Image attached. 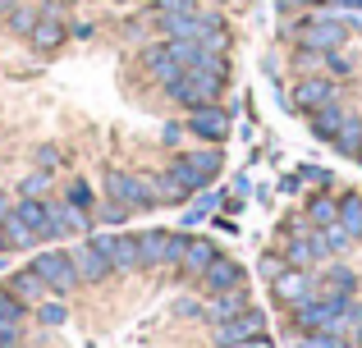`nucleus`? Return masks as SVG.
I'll use <instances>...</instances> for the list:
<instances>
[{"instance_id":"obj_1","label":"nucleus","mask_w":362,"mask_h":348,"mask_svg":"<svg viewBox=\"0 0 362 348\" xmlns=\"http://www.w3.org/2000/svg\"><path fill=\"white\" fill-rule=\"evenodd\" d=\"M293 321H298V330H349V298H308V303H298V312H293Z\"/></svg>"},{"instance_id":"obj_2","label":"nucleus","mask_w":362,"mask_h":348,"mask_svg":"<svg viewBox=\"0 0 362 348\" xmlns=\"http://www.w3.org/2000/svg\"><path fill=\"white\" fill-rule=\"evenodd\" d=\"M33 270L42 275V284L51 289V294H74V289L83 284V280H78V266H74V252H64V248H46V252H37Z\"/></svg>"},{"instance_id":"obj_3","label":"nucleus","mask_w":362,"mask_h":348,"mask_svg":"<svg viewBox=\"0 0 362 348\" xmlns=\"http://www.w3.org/2000/svg\"><path fill=\"white\" fill-rule=\"evenodd\" d=\"M293 37H298L303 51H312V55H317V51H321V55H330V51H339V46L349 42V23H344L339 14H321V18H308V23H303Z\"/></svg>"},{"instance_id":"obj_4","label":"nucleus","mask_w":362,"mask_h":348,"mask_svg":"<svg viewBox=\"0 0 362 348\" xmlns=\"http://www.w3.org/2000/svg\"><path fill=\"white\" fill-rule=\"evenodd\" d=\"M221 83H225V78H216V73H206V69H184L165 92L179 101V106L197 110V106H211V101L221 97Z\"/></svg>"},{"instance_id":"obj_5","label":"nucleus","mask_w":362,"mask_h":348,"mask_svg":"<svg viewBox=\"0 0 362 348\" xmlns=\"http://www.w3.org/2000/svg\"><path fill=\"white\" fill-rule=\"evenodd\" d=\"M101 184H106V197H110V202L129 206V211H147V206H156L151 184H147V179H138V174H129V170H106Z\"/></svg>"},{"instance_id":"obj_6","label":"nucleus","mask_w":362,"mask_h":348,"mask_svg":"<svg viewBox=\"0 0 362 348\" xmlns=\"http://www.w3.org/2000/svg\"><path fill=\"white\" fill-rule=\"evenodd\" d=\"M221 152H193V156H175V165H170V174L179 179V184L188 188V193H197V188H206L216 174H221Z\"/></svg>"},{"instance_id":"obj_7","label":"nucleus","mask_w":362,"mask_h":348,"mask_svg":"<svg viewBox=\"0 0 362 348\" xmlns=\"http://www.w3.org/2000/svg\"><path fill=\"white\" fill-rule=\"evenodd\" d=\"M101 252L110 257V266H115V275H133V270H142V248H138V234H97Z\"/></svg>"},{"instance_id":"obj_8","label":"nucleus","mask_w":362,"mask_h":348,"mask_svg":"<svg viewBox=\"0 0 362 348\" xmlns=\"http://www.w3.org/2000/svg\"><path fill=\"white\" fill-rule=\"evenodd\" d=\"M64 37H69V23L60 18V9H55V5H46L42 18H37V28L28 32V46H33L37 55H55L64 46Z\"/></svg>"},{"instance_id":"obj_9","label":"nucleus","mask_w":362,"mask_h":348,"mask_svg":"<svg viewBox=\"0 0 362 348\" xmlns=\"http://www.w3.org/2000/svg\"><path fill=\"white\" fill-rule=\"evenodd\" d=\"M252 335H266V316L257 312V307H247L243 316H230V321L216 325V344H221V348L243 344V340H252Z\"/></svg>"},{"instance_id":"obj_10","label":"nucleus","mask_w":362,"mask_h":348,"mask_svg":"<svg viewBox=\"0 0 362 348\" xmlns=\"http://www.w3.org/2000/svg\"><path fill=\"white\" fill-rule=\"evenodd\" d=\"M74 266H78V280H83V284H101V280H110V275H115L110 257H106V252H101L92 239L74 248Z\"/></svg>"},{"instance_id":"obj_11","label":"nucleus","mask_w":362,"mask_h":348,"mask_svg":"<svg viewBox=\"0 0 362 348\" xmlns=\"http://www.w3.org/2000/svg\"><path fill=\"white\" fill-rule=\"evenodd\" d=\"M142 69H147L151 78L160 83V88H170V83H175L179 73H184V64L175 60V51H170V42H160V46H147V51H142Z\"/></svg>"},{"instance_id":"obj_12","label":"nucleus","mask_w":362,"mask_h":348,"mask_svg":"<svg viewBox=\"0 0 362 348\" xmlns=\"http://www.w3.org/2000/svg\"><path fill=\"white\" fill-rule=\"evenodd\" d=\"M188 133H197L202 143H221V138L230 133V115H225L221 106H197L193 119H188Z\"/></svg>"},{"instance_id":"obj_13","label":"nucleus","mask_w":362,"mask_h":348,"mask_svg":"<svg viewBox=\"0 0 362 348\" xmlns=\"http://www.w3.org/2000/svg\"><path fill=\"white\" fill-rule=\"evenodd\" d=\"M221 257L216 252V243L211 239H188V248H184V257H179V270H184L188 280H202L206 270H211V261Z\"/></svg>"},{"instance_id":"obj_14","label":"nucleus","mask_w":362,"mask_h":348,"mask_svg":"<svg viewBox=\"0 0 362 348\" xmlns=\"http://www.w3.org/2000/svg\"><path fill=\"white\" fill-rule=\"evenodd\" d=\"M170 239H175V234H165V229H147V234H138V248H142V270H151V266H175Z\"/></svg>"},{"instance_id":"obj_15","label":"nucleus","mask_w":362,"mask_h":348,"mask_svg":"<svg viewBox=\"0 0 362 348\" xmlns=\"http://www.w3.org/2000/svg\"><path fill=\"white\" fill-rule=\"evenodd\" d=\"M14 211L23 215V224L37 234V243H42V239H55V224H51V202H42V197H23V202H14Z\"/></svg>"},{"instance_id":"obj_16","label":"nucleus","mask_w":362,"mask_h":348,"mask_svg":"<svg viewBox=\"0 0 362 348\" xmlns=\"http://www.w3.org/2000/svg\"><path fill=\"white\" fill-rule=\"evenodd\" d=\"M271 289H275V298H280V303H308L312 298V275L308 270H280V275L271 280Z\"/></svg>"},{"instance_id":"obj_17","label":"nucleus","mask_w":362,"mask_h":348,"mask_svg":"<svg viewBox=\"0 0 362 348\" xmlns=\"http://www.w3.org/2000/svg\"><path fill=\"white\" fill-rule=\"evenodd\" d=\"M321 257H326V248H321V239H317V234H293V239H289V248H284V261H289L293 270H312Z\"/></svg>"},{"instance_id":"obj_18","label":"nucleus","mask_w":362,"mask_h":348,"mask_svg":"<svg viewBox=\"0 0 362 348\" xmlns=\"http://www.w3.org/2000/svg\"><path fill=\"white\" fill-rule=\"evenodd\" d=\"M330 101H335V83L330 78H303L298 92H293V106L298 110H321V106H330Z\"/></svg>"},{"instance_id":"obj_19","label":"nucleus","mask_w":362,"mask_h":348,"mask_svg":"<svg viewBox=\"0 0 362 348\" xmlns=\"http://www.w3.org/2000/svg\"><path fill=\"white\" fill-rule=\"evenodd\" d=\"M202 284L211 289V294H230V289H243V266H239V261L216 257V261H211V270L202 275Z\"/></svg>"},{"instance_id":"obj_20","label":"nucleus","mask_w":362,"mask_h":348,"mask_svg":"<svg viewBox=\"0 0 362 348\" xmlns=\"http://www.w3.org/2000/svg\"><path fill=\"white\" fill-rule=\"evenodd\" d=\"M344 124H349V115L335 106V101H330V106H321V110H312V133H317V138H326V143H335Z\"/></svg>"},{"instance_id":"obj_21","label":"nucleus","mask_w":362,"mask_h":348,"mask_svg":"<svg viewBox=\"0 0 362 348\" xmlns=\"http://www.w3.org/2000/svg\"><path fill=\"white\" fill-rule=\"evenodd\" d=\"M5 289H9V294L18 298V303H37V298L46 294L42 275H37L33 266H28V270H14V275H9V284H5Z\"/></svg>"},{"instance_id":"obj_22","label":"nucleus","mask_w":362,"mask_h":348,"mask_svg":"<svg viewBox=\"0 0 362 348\" xmlns=\"http://www.w3.org/2000/svg\"><path fill=\"white\" fill-rule=\"evenodd\" d=\"M0 229H5V248H14V252H28V248H37V234L23 224V215H18V211H9L5 220H0Z\"/></svg>"},{"instance_id":"obj_23","label":"nucleus","mask_w":362,"mask_h":348,"mask_svg":"<svg viewBox=\"0 0 362 348\" xmlns=\"http://www.w3.org/2000/svg\"><path fill=\"white\" fill-rule=\"evenodd\" d=\"M211 321H230V316H243L247 312V294L243 289H230V294H211Z\"/></svg>"},{"instance_id":"obj_24","label":"nucleus","mask_w":362,"mask_h":348,"mask_svg":"<svg viewBox=\"0 0 362 348\" xmlns=\"http://www.w3.org/2000/svg\"><path fill=\"white\" fill-rule=\"evenodd\" d=\"M37 18H42V9H37V5H23V0H18V5L9 9L5 28H9V32H14V37H23V42H28V32H33V28H37Z\"/></svg>"},{"instance_id":"obj_25","label":"nucleus","mask_w":362,"mask_h":348,"mask_svg":"<svg viewBox=\"0 0 362 348\" xmlns=\"http://www.w3.org/2000/svg\"><path fill=\"white\" fill-rule=\"evenodd\" d=\"M147 184H151V197H156V206L160 202H170V206H175V202H184V197H188V188L184 184H179V179L175 174H156V179H147Z\"/></svg>"},{"instance_id":"obj_26","label":"nucleus","mask_w":362,"mask_h":348,"mask_svg":"<svg viewBox=\"0 0 362 348\" xmlns=\"http://www.w3.org/2000/svg\"><path fill=\"white\" fill-rule=\"evenodd\" d=\"M339 224H344L354 239H362V197H358V193L339 197Z\"/></svg>"},{"instance_id":"obj_27","label":"nucleus","mask_w":362,"mask_h":348,"mask_svg":"<svg viewBox=\"0 0 362 348\" xmlns=\"http://www.w3.org/2000/svg\"><path fill=\"white\" fill-rule=\"evenodd\" d=\"M317 239H321V248H326V252H335V257H339V252H349V248L358 243V239H354V234H349L339 220H335V224H326V229H321Z\"/></svg>"},{"instance_id":"obj_28","label":"nucleus","mask_w":362,"mask_h":348,"mask_svg":"<svg viewBox=\"0 0 362 348\" xmlns=\"http://www.w3.org/2000/svg\"><path fill=\"white\" fill-rule=\"evenodd\" d=\"M308 220L321 224V229H326V224H335L339 220V202H330V197H312V202H308Z\"/></svg>"},{"instance_id":"obj_29","label":"nucleus","mask_w":362,"mask_h":348,"mask_svg":"<svg viewBox=\"0 0 362 348\" xmlns=\"http://www.w3.org/2000/svg\"><path fill=\"white\" fill-rule=\"evenodd\" d=\"M326 284H330V294H335V298H349V294H354V284H358V275L349 266H335V270H326Z\"/></svg>"},{"instance_id":"obj_30","label":"nucleus","mask_w":362,"mask_h":348,"mask_svg":"<svg viewBox=\"0 0 362 348\" xmlns=\"http://www.w3.org/2000/svg\"><path fill=\"white\" fill-rule=\"evenodd\" d=\"M23 312H28V303H18L9 289H0V321H9V325H23Z\"/></svg>"},{"instance_id":"obj_31","label":"nucleus","mask_w":362,"mask_h":348,"mask_svg":"<svg viewBox=\"0 0 362 348\" xmlns=\"http://www.w3.org/2000/svg\"><path fill=\"white\" fill-rule=\"evenodd\" d=\"M64 202L78 206V211H92V206H97V202H92V184H88V179H74L69 193H64Z\"/></svg>"},{"instance_id":"obj_32","label":"nucleus","mask_w":362,"mask_h":348,"mask_svg":"<svg viewBox=\"0 0 362 348\" xmlns=\"http://www.w3.org/2000/svg\"><path fill=\"white\" fill-rule=\"evenodd\" d=\"M358 138H362V119H349V124L339 128V138H335V143H339V152H344V156H354V161H358Z\"/></svg>"},{"instance_id":"obj_33","label":"nucleus","mask_w":362,"mask_h":348,"mask_svg":"<svg viewBox=\"0 0 362 348\" xmlns=\"http://www.w3.org/2000/svg\"><path fill=\"white\" fill-rule=\"evenodd\" d=\"M303 348H349V344H344V335H339V330H308Z\"/></svg>"},{"instance_id":"obj_34","label":"nucleus","mask_w":362,"mask_h":348,"mask_svg":"<svg viewBox=\"0 0 362 348\" xmlns=\"http://www.w3.org/2000/svg\"><path fill=\"white\" fill-rule=\"evenodd\" d=\"M64 303H37V321L42 325H64Z\"/></svg>"},{"instance_id":"obj_35","label":"nucleus","mask_w":362,"mask_h":348,"mask_svg":"<svg viewBox=\"0 0 362 348\" xmlns=\"http://www.w3.org/2000/svg\"><path fill=\"white\" fill-rule=\"evenodd\" d=\"M46 184H51V174L37 170V174H28L23 184H18V193H23V197H42V193H46Z\"/></svg>"},{"instance_id":"obj_36","label":"nucleus","mask_w":362,"mask_h":348,"mask_svg":"<svg viewBox=\"0 0 362 348\" xmlns=\"http://www.w3.org/2000/svg\"><path fill=\"white\" fill-rule=\"evenodd\" d=\"M55 165H60V147H37V170L51 174Z\"/></svg>"},{"instance_id":"obj_37","label":"nucleus","mask_w":362,"mask_h":348,"mask_svg":"<svg viewBox=\"0 0 362 348\" xmlns=\"http://www.w3.org/2000/svg\"><path fill=\"white\" fill-rule=\"evenodd\" d=\"M101 220H106V224H124V220H129V206H119V202L101 206Z\"/></svg>"},{"instance_id":"obj_38","label":"nucleus","mask_w":362,"mask_h":348,"mask_svg":"<svg viewBox=\"0 0 362 348\" xmlns=\"http://www.w3.org/2000/svg\"><path fill=\"white\" fill-rule=\"evenodd\" d=\"M0 348H18V325L0 321Z\"/></svg>"},{"instance_id":"obj_39","label":"nucleus","mask_w":362,"mask_h":348,"mask_svg":"<svg viewBox=\"0 0 362 348\" xmlns=\"http://www.w3.org/2000/svg\"><path fill=\"white\" fill-rule=\"evenodd\" d=\"M216 202H221V197H206V202H197V206H193V211H188V215H184V220H188V224H197V220H202V215H206V211H211V206H216Z\"/></svg>"},{"instance_id":"obj_40","label":"nucleus","mask_w":362,"mask_h":348,"mask_svg":"<svg viewBox=\"0 0 362 348\" xmlns=\"http://www.w3.org/2000/svg\"><path fill=\"white\" fill-rule=\"evenodd\" d=\"M280 270H284V261L275 257V252H266V257H262V275H271V280H275Z\"/></svg>"},{"instance_id":"obj_41","label":"nucleus","mask_w":362,"mask_h":348,"mask_svg":"<svg viewBox=\"0 0 362 348\" xmlns=\"http://www.w3.org/2000/svg\"><path fill=\"white\" fill-rule=\"evenodd\" d=\"M179 138H184V128H179V124H165V133H160V143H165V147H179Z\"/></svg>"},{"instance_id":"obj_42","label":"nucleus","mask_w":362,"mask_h":348,"mask_svg":"<svg viewBox=\"0 0 362 348\" xmlns=\"http://www.w3.org/2000/svg\"><path fill=\"white\" fill-rule=\"evenodd\" d=\"M230 348H275L266 335H252V340H243V344H230Z\"/></svg>"},{"instance_id":"obj_43","label":"nucleus","mask_w":362,"mask_h":348,"mask_svg":"<svg viewBox=\"0 0 362 348\" xmlns=\"http://www.w3.org/2000/svg\"><path fill=\"white\" fill-rule=\"evenodd\" d=\"M330 69H335V73H349V69H354V64H349L344 55H335V51H330Z\"/></svg>"},{"instance_id":"obj_44","label":"nucleus","mask_w":362,"mask_h":348,"mask_svg":"<svg viewBox=\"0 0 362 348\" xmlns=\"http://www.w3.org/2000/svg\"><path fill=\"white\" fill-rule=\"evenodd\" d=\"M14 5H18V0H0V23L9 18V9H14Z\"/></svg>"},{"instance_id":"obj_45","label":"nucleus","mask_w":362,"mask_h":348,"mask_svg":"<svg viewBox=\"0 0 362 348\" xmlns=\"http://www.w3.org/2000/svg\"><path fill=\"white\" fill-rule=\"evenodd\" d=\"M9 211H14V206H9V193H0V220H5Z\"/></svg>"},{"instance_id":"obj_46","label":"nucleus","mask_w":362,"mask_h":348,"mask_svg":"<svg viewBox=\"0 0 362 348\" xmlns=\"http://www.w3.org/2000/svg\"><path fill=\"white\" fill-rule=\"evenodd\" d=\"M358 161H362V138H358Z\"/></svg>"},{"instance_id":"obj_47","label":"nucleus","mask_w":362,"mask_h":348,"mask_svg":"<svg viewBox=\"0 0 362 348\" xmlns=\"http://www.w3.org/2000/svg\"><path fill=\"white\" fill-rule=\"evenodd\" d=\"M0 248H5V229H0Z\"/></svg>"},{"instance_id":"obj_48","label":"nucleus","mask_w":362,"mask_h":348,"mask_svg":"<svg viewBox=\"0 0 362 348\" xmlns=\"http://www.w3.org/2000/svg\"><path fill=\"white\" fill-rule=\"evenodd\" d=\"M358 348H362V330H358Z\"/></svg>"},{"instance_id":"obj_49","label":"nucleus","mask_w":362,"mask_h":348,"mask_svg":"<svg viewBox=\"0 0 362 348\" xmlns=\"http://www.w3.org/2000/svg\"><path fill=\"white\" fill-rule=\"evenodd\" d=\"M119 5H133V0H119Z\"/></svg>"}]
</instances>
